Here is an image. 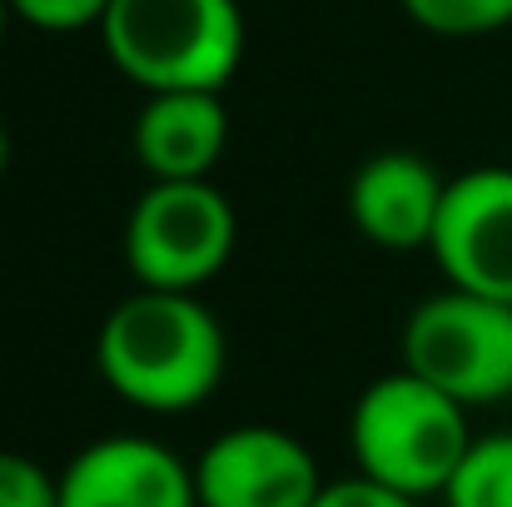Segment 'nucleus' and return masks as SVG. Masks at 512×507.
<instances>
[{
	"instance_id": "obj_9",
	"label": "nucleus",
	"mask_w": 512,
	"mask_h": 507,
	"mask_svg": "<svg viewBox=\"0 0 512 507\" xmlns=\"http://www.w3.org/2000/svg\"><path fill=\"white\" fill-rule=\"evenodd\" d=\"M448 179L413 150H378L348 179L353 229L388 254H413L433 244Z\"/></svg>"
},
{
	"instance_id": "obj_3",
	"label": "nucleus",
	"mask_w": 512,
	"mask_h": 507,
	"mask_svg": "<svg viewBox=\"0 0 512 507\" xmlns=\"http://www.w3.org/2000/svg\"><path fill=\"white\" fill-rule=\"evenodd\" d=\"M110 65L145 95L219 90L239 75L249 20L239 0H115L100 20Z\"/></svg>"
},
{
	"instance_id": "obj_7",
	"label": "nucleus",
	"mask_w": 512,
	"mask_h": 507,
	"mask_svg": "<svg viewBox=\"0 0 512 507\" xmlns=\"http://www.w3.org/2000/svg\"><path fill=\"white\" fill-rule=\"evenodd\" d=\"M428 254L453 289L512 304V169L483 165L448 179Z\"/></svg>"
},
{
	"instance_id": "obj_8",
	"label": "nucleus",
	"mask_w": 512,
	"mask_h": 507,
	"mask_svg": "<svg viewBox=\"0 0 512 507\" xmlns=\"http://www.w3.org/2000/svg\"><path fill=\"white\" fill-rule=\"evenodd\" d=\"M60 507H199L194 463L160 438L110 433L60 468Z\"/></svg>"
},
{
	"instance_id": "obj_16",
	"label": "nucleus",
	"mask_w": 512,
	"mask_h": 507,
	"mask_svg": "<svg viewBox=\"0 0 512 507\" xmlns=\"http://www.w3.org/2000/svg\"><path fill=\"white\" fill-rule=\"evenodd\" d=\"M5 169H10V130L0 125V174H5Z\"/></svg>"
},
{
	"instance_id": "obj_4",
	"label": "nucleus",
	"mask_w": 512,
	"mask_h": 507,
	"mask_svg": "<svg viewBox=\"0 0 512 507\" xmlns=\"http://www.w3.org/2000/svg\"><path fill=\"white\" fill-rule=\"evenodd\" d=\"M239 239L234 204L214 179H150L125 219V264L140 289L199 294Z\"/></svg>"
},
{
	"instance_id": "obj_12",
	"label": "nucleus",
	"mask_w": 512,
	"mask_h": 507,
	"mask_svg": "<svg viewBox=\"0 0 512 507\" xmlns=\"http://www.w3.org/2000/svg\"><path fill=\"white\" fill-rule=\"evenodd\" d=\"M403 15L443 40H478L512 25V0H398Z\"/></svg>"
},
{
	"instance_id": "obj_14",
	"label": "nucleus",
	"mask_w": 512,
	"mask_h": 507,
	"mask_svg": "<svg viewBox=\"0 0 512 507\" xmlns=\"http://www.w3.org/2000/svg\"><path fill=\"white\" fill-rule=\"evenodd\" d=\"M115 0H10L15 20L35 25V30H50V35H75V30H100L105 10Z\"/></svg>"
},
{
	"instance_id": "obj_13",
	"label": "nucleus",
	"mask_w": 512,
	"mask_h": 507,
	"mask_svg": "<svg viewBox=\"0 0 512 507\" xmlns=\"http://www.w3.org/2000/svg\"><path fill=\"white\" fill-rule=\"evenodd\" d=\"M0 507H60V473L30 453L0 448Z\"/></svg>"
},
{
	"instance_id": "obj_1",
	"label": "nucleus",
	"mask_w": 512,
	"mask_h": 507,
	"mask_svg": "<svg viewBox=\"0 0 512 507\" xmlns=\"http://www.w3.org/2000/svg\"><path fill=\"white\" fill-rule=\"evenodd\" d=\"M229 343L199 294L140 289L125 294L100 334L95 368L115 398L140 413H189L224 383Z\"/></svg>"
},
{
	"instance_id": "obj_2",
	"label": "nucleus",
	"mask_w": 512,
	"mask_h": 507,
	"mask_svg": "<svg viewBox=\"0 0 512 507\" xmlns=\"http://www.w3.org/2000/svg\"><path fill=\"white\" fill-rule=\"evenodd\" d=\"M468 448V408L408 368L373 378L348 413L353 468L418 503L448 493Z\"/></svg>"
},
{
	"instance_id": "obj_6",
	"label": "nucleus",
	"mask_w": 512,
	"mask_h": 507,
	"mask_svg": "<svg viewBox=\"0 0 512 507\" xmlns=\"http://www.w3.org/2000/svg\"><path fill=\"white\" fill-rule=\"evenodd\" d=\"M324 483L309 443L274 423L224 428L194 458L199 507H314Z\"/></svg>"
},
{
	"instance_id": "obj_17",
	"label": "nucleus",
	"mask_w": 512,
	"mask_h": 507,
	"mask_svg": "<svg viewBox=\"0 0 512 507\" xmlns=\"http://www.w3.org/2000/svg\"><path fill=\"white\" fill-rule=\"evenodd\" d=\"M10 15H15V10H10V0H0V40H5V25H10Z\"/></svg>"
},
{
	"instance_id": "obj_11",
	"label": "nucleus",
	"mask_w": 512,
	"mask_h": 507,
	"mask_svg": "<svg viewBox=\"0 0 512 507\" xmlns=\"http://www.w3.org/2000/svg\"><path fill=\"white\" fill-rule=\"evenodd\" d=\"M448 507H512V433H488L473 438L463 468L453 473Z\"/></svg>"
},
{
	"instance_id": "obj_5",
	"label": "nucleus",
	"mask_w": 512,
	"mask_h": 507,
	"mask_svg": "<svg viewBox=\"0 0 512 507\" xmlns=\"http://www.w3.org/2000/svg\"><path fill=\"white\" fill-rule=\"evenodd\" d=\"M403 368L463 408L512 398V304L448 284L408 314Z\"/></svg>"
},
{
	"instance_id": "obj_15",
	"label": "nucleus",
	"mask_w": 512,
	"mask_h": 507,
	"mask_svg": "<svg viewBox=\"0 0 512 507\" xmlns=\"http://www.w3.org/2000/svg\"><path fill=\"white\" fill-rule=\"evenodd\" d=\"M314 507H418V498L393 493V488H383V483H373V478L353 473V478H334V483H324V493L314 498Z\"/></svg>"
},
{
	"instance_id": "obj_10",
	"label": "nucleus",
	"mask_w": 512,
	"mask_h": 507,
	"mask_svg": "<svg viewBox=\"0 0 512 507\" xmlns=\"http://www.w3.org/2000/svg\"><path fill=\"white\" fill-rule=\"evenodd\" d=\"M229 145V110L219 90L145 95L135 115V160L150 179H209Z\"/></svg>"
}]
</instances>
